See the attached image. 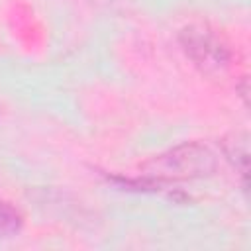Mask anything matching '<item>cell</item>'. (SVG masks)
I'll return each instance as SVG.
<instances>
[{
    "label": "cell",
    "instance_id": "obj_1",
    "mask_svg": "<svg viewBox=\"0 0 251 251\" xmlns=\"http://www.w3.org/2000/svg\"><path fill=\"white\" fill-rule=\"evenodd\" d=\"M147 182H171L208 176L216 171V155L202 143H182L141 165Z\"/></svg>",
    "mask_w": 251,
    "mask_h": 251
},
{
    "label": "cell",
    "instance_id": "obj_2",
    "mask_svg": "<svg viewBox=\"0 0 251 251\" xmlns=\"http://www.w3.org/2000/svg\"><path fill=\"white\" fill-rule=\"evenodd\" d=\"M178 41L188 59L204 73H222L231 61L229 45L208 25H186L180 31Z\"/></svg>",
    "mask_w": 251,
    "mask_h": 251
},
{
    "label": "cell",
    "instance_id": "obj_3",
    "mask_svg": "<svg viewBox=\"0 0 251 251\" xmlns=\"http://www.w3.org/2000/svg\"><path fill=\"white\" fill-rule=\"evenodd\" d=\"M22 229V214L8 202H0V239L12 237Z\"/></svg>",
    "mask_w": 251,
    "mask_h": 251
}]
</instances>
